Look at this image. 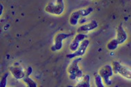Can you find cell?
<instances>
[{
    "label": "cell",
    "mask_w": 131,
    "mask_h": 87,
    "mask_svg": "<svg viewBox=\"0 0 131 87\" xmlns=\"http://www.w3.org/2000/svg\"><path fill=\"white\" fill-rule=\"evenodd\" d=\"M128 39V35L126 31L124 30L122 26V24H120L117 26V35L116 38L110 40L107 44V48L109 51H114L118 47L119 44H124Z\"/></svg>",
    "instance_id": "obj_1"
},
{
    "label": "cell",
    "mask_w": 131,
    "mask_h": 87,
    "mask_svg": "<svg viewBox=\"0 0 131 87\" xmlns=\"http://www.w3.org/2000/svg\"><path fill=\"white\" fill-rule=\"evenodd\" d=\"M81 57L76 58L72 61L67 68V72L69 73V79L72 80H75L79 78L83 77V73L81 68H79V63L81 61Z\"/></svg>",
    "instance_id": "obj_2"
},
{
    "label": "cell",
    "mask_w": 131,
    "mask_h": 87,
    "mask_svg": "<svg viewBox=\"0 0 131 87\" xmlns=\"http://www.w3.org/2000/svg\"><path fill=\"white\" fill-rule=\"evenodd\" d=\"M45 10L49 14L60 15L64 10V0H56V3L50 2L46 6Z\"/></svg>",
    "instance_id": "obj_3"
},
{
    "label": "cell",
    "mask_w": 131,
    "mask_h": 87,
    "mask_svg": "<svg viewBox=\"0 0 131 87\" xmlns=\"http://www.w3.org/2000/svg\"><path fill=\"white\" fill-rule=\"evenodd\" d=\"M93 8L88 7L86 8H83V9H79L77 10H75L72 13L70 17H69V22L72 26H76L78 24V21L81 17L88 16L89 15L91 14L93 12Z\"/></svg>",
    "instance_id": "obj_4"
},
{
    "label": "cell",
    "mask_w": 131,
    "mask_h": 87,
    "mask_svg": "<svg viewBox=\"0 0 131 87\" xmlns=\"http://www.w3.org/2000/svg\"><path fill=\"white\" fill-rule=\"evenodd\" d=\"M112 66L114 74H119L124 78L131 80V68L124 66L118 61H112Z\"/></svg>",
    "instance_id": "obj_5"
},
{
    "label": "cell",
    "mask_w": 131,
    "mask_h": 87,
    "mask_svg": "<svg viewBox=\"0 0 131 87\" xmlns=\"http://www.w3.org/2000/svg\"><path fill=\"white\" fill-rule=\"evenodd\" d=\"M99 74L101 76L103 81L104 82L105 84L107 86L112 85V81L110 79L114 74L112 66H110L109 64H106L105 66H103L99 69Z\"/></svg>",
    "instance_id": "obj_6"
},
{
    "label": "cell",
    "mask_w": 131,
    "mask_h": 87,
    "mask_svg": "<svg viewBox=\"0 0 131 87\" xmlns=\"http://www.w3.org/2000/svg\"><path fill=\"white\" fill-rule=\"evenodd\" d=\"M72 34L71 33H58L54 37V43L53 46L51 47V50L52 51H58L62 49V41L66 40Z\"/></svg>",
    "instance_id": "obj_7"
},
{
    "label": "cell",
    "mask_w": 131,
    "mask_h": 87,
    "mask_svg": "<svg viewBox=\"0 0 131 87\" xmlns=\"http://www.w3.org/2000/svg\"><path fill=\"white\" fill-rule=\"evenodd\" d=\"M89 44H90V40H88V39H85L81 42V43L79 45V48L76 49V51L73 52L72 53L67 54L66 57L69 59H73V58H75L76 57H82L85 53Z\"/></svg>",
    "instance_id": "obj_8"
},
{
    "label": "cell",
    "mask_w": 131,
    "mask_h": 87,
    "mask_svg": "<svg viewBox=\"0 0 131 87\" xmlns=\"http://www.w3.org/2000/svg\"><path fill=\"white\" fill-rule=\"evenodd\" d=\"M9 71L13 76L17 80H22L26 76V71H24L22 67L19 65L10 66Z\"/></svg>",
    "instance_id": "obj_9"
},
{
    "label": "cell",
    "mask_w": 131,
    "mask_h": 87,
    "mask_svg": "<svg viewBox=\"0 0 131 87\" xmlns=\"http://www.w3.org/2000/svg\"><path fill=\"white\" fill-rule=\"evenodd\" d=\"M87 38H88L87 35L84 34V33H78L74 37V38L72 41V42L69 45V50L72 52H74L75 51H76V49L79 48L80 43Z\"/></svg>",
    "instance_id": "obj_10"
},
{
    "label": "cell",
    "mask_w": 131,
    "mask_h": 87,
    "mask_svg": "<svg viewBox=\"0 0 131 87\" xmlns=\"http://www.w3.org/2000/svg\"><path fill=\"white\" fill-rule=\"evenodd\" d=\"M99 26L98 22L96 20H92L90 22H89L88 24L81 25L79 28L77 29V33H83L89 31H93L94 29L97 28Z\"/></svg>",
    "instance_id": "obj_11"
},
{
    "label": "cell",
    "mask_w": 131,
    "mask_h": 87,
    "mask_svg": "<svg viewBox=\"0 0 131 87\" xmlns=\"http://www.w3.org/2000/svg\"><path fill=\"white\" fill-rule=\"evenodd\" d=\"M78 87H90V76L88 74L85 75L81 82L76 84Z\"/></svg>",
    "instance_id": "obj_12"
},
{
    "label": "cell",
    "mask_w": 131,
    "mask_h": 87,
    "mask_svg": "<svg viewBox=\"0 0 131 87\" xmlns=\"http://www.w3.org/2000/svg\"><path fill=\"white\" fill-rule=\"evenodd\" d=\"M22 80H23V82L26 84V85L27 86L36 87L38 86V84H37L34 80H32L29 76H27V75H26V76L22 79Z\"/></svg>",
    "instance_id": "obj_13"
},
{
    "label": "cell",
    "mask_w": 131,
    "mask_h": 87,
    "mask_svg": "<svg viewBox=\"0 0 131 87\" xmlns=\"http://www.w3.org/2000/svg\"><path fill=\"white\" fill-rule=\"evenodd\" d=\"M94 81H95V84L97 87H104V84L103 82V79L99 73L94 75Z\"/></svg>",
    "instance_id": "obj_14"
},
{
    "label": "cell",
    "mask_w": 131,
    "mask_h": 87,
    "mask_svg": "<svg viewBox=\"0 0 131 87\" xmlns=\"http://www.w3.org/2000/svg\"><path fill=\"white\" fill-rule=\"evenodd\" d=\"M8 76V73H4L3 76L2 77V79H1V82H0V86L1 87H5L6 86V84H7V78Z\"/></svg>",
    "instance_id": "obj_15"
},
{
    "label": "cell",
    "mask_w": 131,
    "mask_h": 87,
    "mask_svg": "<svg viewBox=\"0 0 131 87\" xmlns=\"http://www.w3.org/2000/svg\"><path fill=\"white\" fill-rule=\"evenodd\" d=\"M32 72H33V68H31V66H29L28 68H26V75L30 76V75L32 73Z\"/></svg>",
    "instance_id": "obj_16"
},
{
    "label": "cell",
    "mask_w": 131,
    "mask_h": 87,
    "mask_svg": "<svg viewBox=\"0 0 131 87\" xmlns=\"http://www.w3.org/2000/svg\"><path fill=\"white\" fill-rule=\"evenodd\" d=\"M94 1H95V0H94Z\"/></svg>",
    "instance_id": "obj_17"
}]
</instances>
